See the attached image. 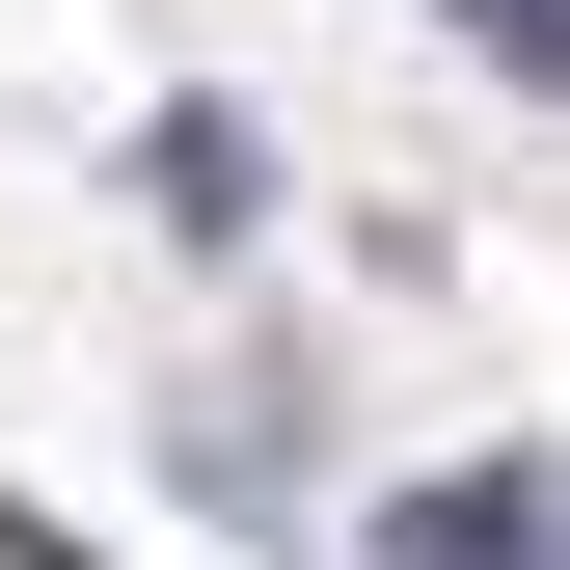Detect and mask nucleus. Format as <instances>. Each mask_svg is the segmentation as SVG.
I'll use <instances>...</instances> for the list:
<instances>
[{
  "label": "nucleus",
  "mask_w": 570,
  "mask_h": 570,
  "mask_svg": "<svg viewBox=\"0 0 570 570\" xmlns=\"http://www.w3.org/2000/svg\"><path fill=\"white\" fill-rule=\"evenodd\" d=\"M381 570H543V462H435V489H381Z\"/></svg>",
  "instance_id": "nucleus-1"
},
{
  "label": "nucleus",
  "mask_w": 570,
  "mask_h": 570,
  "mask_svg": "<svg viewBox=\"0 0 570 570\" xmlns=\"http://www.w3.org/2000/svg\"><path fill=\"white\" fill-rule=\"evenodd\" d=\"M435 28L489 55V82H543V55H570V0H435Z\"/></svg>",
  "instance_id": "nucleus-4"
},
{
  "label": "nucleus",
  "mask_w": 570,
  "mask_h": 570,
  "mask_svg": "<svg viewBox=\"0 0 570 570\" xmlns=\"http://www.w3.org/2000/svg\"><path fill=\"white\" fill-rule=\"evenodd\" d=\"M136 190H164L190 245H245V218H272V136H245V109H164V136H136Z\"/></svg>",
  "instance_id": "nucleus-2"
},
{
  "label": "nucleus",
  "mask_w": 570,
  "mask_h": 570,
  "mask_svg": "<svg viewBox=\"0 0 570 570\" xmlns=\"http://www.w3.org/2000/svg\"><path fill=\"white\" fill-rule=\"evenodd\" d=\"M164 462H190V489H218V517H245V489L299 462V381H190V407H164Z\"/></svg>",
  "instance_id": "nucleus-3"
}]
</instances>
